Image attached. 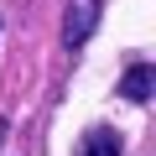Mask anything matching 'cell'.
Listing matches in <instances>:
<instances>
[{"label":"cell","mask_w":156,"mask_h":156,"mask_svg":"<svg viewBox=\"0 0 156 156\" xmlns=\"http://www.w3.org/2000/svg\"><path fill=\"white\" fill-rule=\"evenodd\" d=\"M94 26H99V0H68V21H62V42H68V52L83 47V42L94 37Z\"/></svg>","instance_id":"obj_1"},{"label":"cell","mask_w":156,"mask_h":156,"mask_svg":"<svg viewBox=\"0 0 156 156\" xmlns=\"http://www.w3.org/2000/svg\"><path fill=\"white\" fill-rule=\"evenodd\" d=\"M151 89H156V68H151V62H135V68H125V78H120V94H125L130 104H146V99H151Z\"/></svg>","instance_id":"obj_2"},{"label":"cell","mask_w":156,"mask_h":156,"mask_svg":"<svg viewBox=\"0 0 156 156\" xmlns=\"http://www.w3.org/2000/svg\"><path fill=\"white\" fill-rule=\"evenodd\" d=\"M73 156H125V151H120V135H115V130L94 125V130L78 135V151H73Z\"/></svg>","instance_id":"obj_3"}]
</instances>
